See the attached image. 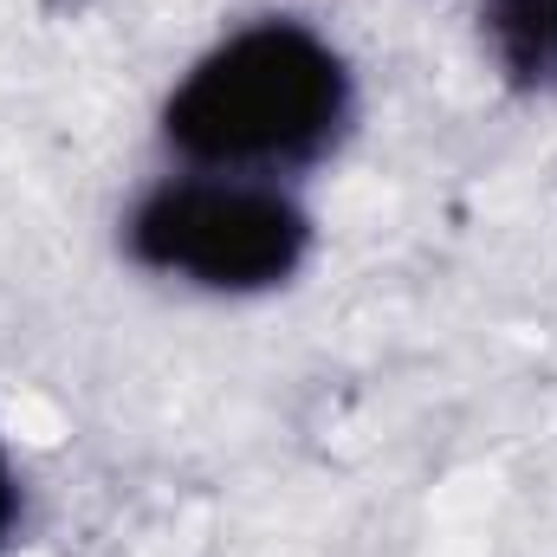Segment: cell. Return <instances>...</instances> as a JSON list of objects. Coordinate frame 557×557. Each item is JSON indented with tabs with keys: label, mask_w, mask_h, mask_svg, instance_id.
<instances>
[{
	"label": "cell",
	"mask_w": 557,
	"mask_h": 557,
	"mask_svg": "<svg viewBox=\"0 0 557 557\" xmlns=\"http://www.w3.org/2000/svg\"><path fill=\"white\" fill-rule=\"evenodd\" d=\"M344 117V59L298 20H260L195 59L162 111V137L214 169H298L337 143Z\"/></svg>",
	"instance_id": "6da1fadb"
},
{
	"label": "cell",
	"mask_w": 557,
	"mask_h": 557,
	"mask_svg": "<svg viewBox=\"0 0 557 557\" xmlns=\"http://www.w3.org/2000/svg\"><path fill=\"white\" fill-rule=\"evenodd\" d=\"M131 260L201 292H267L305 267L311 221L292 195L240 175L162 182L131 208Z\"/></svg>",
	"instance_id": "7a4b0ae2"
},
{
	"label": "cell",
	"mask_w": 557,
	"mask_h": 557,
	"mask_svg": "<svg viewBox=\"0 0 557 557\" xmlns=\"http://www.w3.org/2000/svg\"><path fill=\"white\" fill-rule=\"evenodd\" d=\"M480 33L519 91H557V0H486Z\"/></svg>",
	"instance_id": "3957f363"
},
{
	"label": "cell",
	"mask_w": 557,
	"mask_h": 557,
	"mask_svg": "<svg viewBox=\"0 0 557 557\" xmlns=\"http://www.w3.org/2000/svg\"><path fill=\"white\" fill-rule=\"evenodd\" d=\"M13 519H20V486H13V467L0 454V545L13 539Z\"/></svg>",
	"instance_id": "277c9868"
}]
</instances>
